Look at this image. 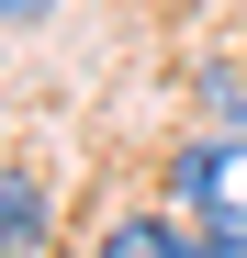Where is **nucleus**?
<instances>
[{
    "mask_svg": "<svg viewBox=\"0 0 247 258\" xmlns=\"http://www.w3.org/2000/svg\"><path fill=\"white\" fill-rule=\"evenodd\" d=\"M34 247H45V191L0 168V258H34Z\"/></svg>",
    "mask_w": 247,
    "mask_h": 258,
    "instance_id": "2",
    "label": "nucleus"
},
{
    "mask_svg": "<svg viewBox=\"0 0 247 258\" xmlns=\"http://www.w3.org/2000/svg\"><path fill=\"white\" fill-rule=\"evenodd\" d=\"M169 202H191V213H202V236L247 247V135L180 146V157H169Z\"/></svg>",
    "mask_w": 247,
    "mask_h": 258,
    "instance_id": "1",
    "label": "nucleus"
},
{
    "mask_svg": "<svg viewBox=\"0 0 247 258\" xmlns=\"http://www.w3.org/2000/svg\"><path fill=\"white\" fill-rule=\"evenodd\" d=\"M56 12V0H0V23H45Z\"/></svg>",
    "mask_w": 247,
    "mask_h": 258,
    "instance_id": "4",
    "label": "nucleus"
},
{
    "mask_svg": "<svg viewBox=\"0 0 247 258\" xmlns=\"http://www.w3.org/2000/svg\"><path fill=\"white\" fill-rule=\"evenodd\" d=\"M101 258H202V247L169 225V213H124V225L101 236Z\"/></svg>",
    "mask_w": 247,
    "mask_h": 258,
    "instance_id": "3",
    "label": "nucleus"
}]
</instances>
